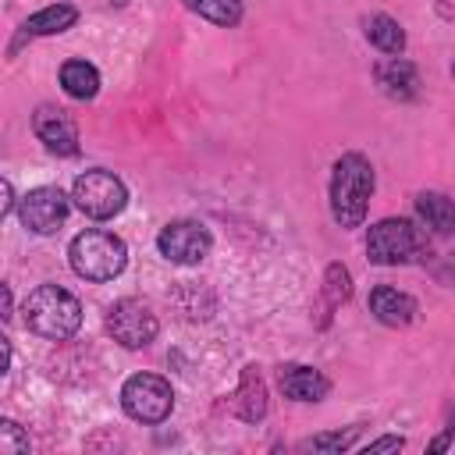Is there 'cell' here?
Returning <instances> with one entry per match:
<instances>
[{
    "instance_id": "cell-13",
    "label": "cell",
    "mask_w": 455,
    "mask_h": 455,
    "mask_svg": "<svg viewBox=\"0 0 455 455\" xmlns=\"http://www.w3.org/2000/svg\"><path fill=\"white\" fill-rule=\"evenodd\" d=\"M245 423H259L267 416V387H263V377L256 373V366H245L242 370V384H238V395H235V405H231Z\"/></svg>"
},
{
    "instance_id": "cell-19",
    "label": "cell",
    "mask_w": 455,
    "mask_h": 455,
    "mask_svg": "<svg viewBox=\"0 0 455 455\" xmlns=\"http://www.w3.org/2000/svg\"><path fill=\"white\" fill-rule=\"evenodd\" d=\"M185 7L203 14L213 25H224V28L242 18V0H185Z\"/></svg>"
},
{
    "instance_id": "cell-6",
    "label": "cell",
    "mask_w": 455,
    "mask_h": 455,
    "mask_svg": "<svg viewBox=\"0 0 455 455\" xmlns=\"http://www.w3.org/2000/svg\"><path fill=\"white\" fill-rule=\"evenodd\" d=\"M121 409L135 423H164L174 409V391L156 373H132L121 387Z\"/></svg>"
},
{
    "instance_id": "cell-23",
    "label": "cell",
    "mask_w": 455,
    "mask_h": 455,
    "mask_svg": "<svg viewBox=\"0 0 455 455\" xmlns=\"http://www.w3.org/2000/svg\"><path fill=\"white\" fill-rule=\"evenodd\" d=\"M402 444H405V441H402V437H395V434H391V437H377V441H370V444H366V455H377V451H398Z\"/></svg>"
},
{
    "instance_id": "cell-20",
    "label": "cell",
    "mask_w": 455,
    "mask_h": 455,
    "mask_svg": "<svg viewBox=\"0 0 455 455\" xmlns=\"http://www.w3.org/2000/svg\"><path fill=\"white\" fill-rule=\"evenodd\" d=\"M348 295H352L348 270H345L341 263H331V267H327V277H323V299H327V309H338Z\"/></svg>"
},
{
    "instance_id": "cell-10",
    "label": "cell",
    "mask_w": 455,
    "mask_h": 455,
    "mask_svg": "<svg viewBox=\"0 0 455 455\" xmlns=\"http://www.w3.org/2000/svg\"><path fill=\"white\" fill-rule=\"evenodd\" d=\"M32 132L57 156H75L78 153V128L60 107H39L36 117H32Z\"/></svg>"
},
{
    "instance_id": "cell-3",
    "label": "cell",
    "mask_w": 455,
    "mask_h": 455,
    "mask_svg": "<svg viewBox=\"0 0 455 455\" xmlns=\"http://www.w3.org/2000/svg\"><path fill=\"white\" fill-rule=\"evenodd\" d=\"M68 259H71V270L85 281H114L128 263V249L114 231L89 228L71 238Z\"/></svg>"
},
{
    "instance_id": "cell-26",
    "label": "cell",
    "mask_w": 455,
    "mask_h": 455,
    "mask_svg": "<svg viewBox=\"0 0 455 455\" xmlns=\"http://www.w3.org/2000/svg\"><path fill=\"white\" fill-rule=\"evenodd\" d=\"M7 366H11V341L0 334V377L7 373Z\"/></svg>"
},
{
    "instance_id": "cell-12",
    "label": "cell",
    "mask_w": 455,
    "mask_h": 455,
    "mask_svg": "<svg viewBox=\"0 0 455 455\" xmlns=\"http://www.w3.org/2000/svg\"><path fill=\"white\" fill-rule=\"evenodd\" d=\"M277 384H281V391H284L288 398H295V402H320V398L331 391V380H327L320 370L299 366V363L281 366Z\"/></svg>"
},
{
    "instance_id": "cell-4",
    "label": "cell",
    "mask_w": 455,
    "mask_h": 455,
    "mask_svg": "<svg viewBox=\"0 0 455 455\" xmlns=\"http://www.w3.org/2000/svg\"><path fill=\"white\" fill-rule=\"evenodd\" d=\"M71 199H75V206H78L85 217H92V220H110V217H117V213L124 210L128 188H124V181H121L117 174H110V171H103V167H92V171H85V174L75 178Z\"/></svg>"
},
{
    "instance_id": "cell-21",
    "label": "cell",
    "mask_w": 455,
    "mask_h": 455,
    "mask_svg": "<svg viewBox=\"0 0 455 455\" xmlns=\"http://www.w3.org/2000/svg\"><path fill=\"white\" fill-rule=\"evenodd\" d=\"M355 437H359V427H348L345 434L341 430L338 434H316V437L302 441V448H313V451H345V448H352Z\"/></svg>"
},
{
    "instance_id": "cell-15",
    "label": "cell",
    "mask_w": 455,
    "mask_h": 455,
    "mask_svg": "<svg viewBox=\"0 0 455 455\" xmlns=\"http://www.w3.org/2000/svg\"><path fill=\"white\" fill-rule=\"evenodd\" d=\"M75 21H78V11L71 4H50L32 18H25L21 36H57V32H68Z\"/></svg>"
},
{
    "instance_id": "cell-24",
    "label": "cell",
    "mask_w": 455,
    "mask_h": 455,
    "mask_svg": "<svg viewBox=\"0 0 455 455\" xmlns=\"http://www.w3.org/2000/svg\"><path fill=\"white\" fill-rule=\"evenodd\" d=\"M11 210H14V188H11L7 178H0V220H4Z\"/></svg>"
},
{
    "instance_id": "cell-2",
    "label": "cell",
    "mask_w": 455,
    "mask_h": 455,
    "mask_svg": "<svg viewBox=\"0 0 455 455\" xmlns=\"http://www.w3.org/2000/svg\"><path fill=\"white\" fill-rule=\"evenodd\" d=\"M21 313H25V327L46 341H68L82 323L78 299L60 284H39L36 291H28Z\"/></svg>"
},
{
    "instance_id": "cell-18",
    "label": "cell",
    "mask_w": 455,
    "mask_h": 455,
    "mask_svg": "<svg viewBox=\"0 0 455 455\" xmlns=\"http://www.w3.org/2000/svg\"><path fill=\"white\" fill-rule=\"evenodd\" d=\"M363 28H366V39H370L380 53H402V50H405V32H402V25H398L395 18H387V14H370V18L363 21Z\"/></svg>"
},
{
    "instance_id": "cell-5",
    "label": "cell",
    "mask_w": 455,
    "mask_h": 455,
    "mask_svg": "<svg viewBox=\"0 0 455 455\" xmlns=\"http://www.w3.org/2000/svg\"><path fill=\"white\" fill-rule=\"evenodd\" d=\"M423 245L427 242H423L419 228H412V220H405V217H384L366 235V256L380 267L409 263L416 252H423Z\"/></svg>"
},
{
    "instance_id": "cell-22",
    "label": "cell",
    "mask_w": 455,
    "mask_h": 455,
    "mask_svg": "<svg viewBox=\"0 0 455 455\" xmlns=\"http://www.w3.org/2000/svg\"><path fill=\"white\" fill-rule=\"evenodd\" d=\"M28 451V434L14 419H0V455H21Z\"/></svg>"
},
{
    "instance_id": "cell-9",
    "label": "cell",
    "mask_w": 455,
    "mask_h": 455,
    "mask_svg": "<svg viewBox=\"0 0 455 455\" xmlns=\"http://www.w3.org/2000/svg\"><path fill=\"white\" fill-rule=\"evenodd\" d=\"M18 217L28 231L36 235H53L64 217H68V196L57 188V185H39V188H28L21 199H18Z\"/></svg>"
},
{
    "instance_id": "cell-8",
    "label": "cell",
    "mask_w": 455,
    "mask_h": 455,
    "mask_svg": "<svg viewBox=\"0 0 455 455\" xmlns=\"http://www.w3.org/2000/svg\"><path fill=\"white\" fill-rule=\"evenodd\" d=\"M210 245H213V238H210V231L199 220H171L156 235L160 256L171 259V263H181V267H192V263L206 259Z\"/></svg>"
},
{
    "instance_id": "cell-11",
    "label": "cell",
    "mask_w": 455,
    "mask_h": 455,
    "mask_svg": "<svg viewBox=\"0 0 455 455\" xmlns=\"http://www.w3.org/2000/svg\"><path fill=\"white\" fill-rule=\"evenodd\" d=\"M370 313L387 327H409L416 320L419 306H416L412 295H405V291H398L391 284H380V288L370 291Z\"/></svg>"
},
{
    "instance_id": "cell-17",
    "label": "cell",
    "mask_w": 455,
    "mask_h": 455,
    "mask_svg": "<svg viewBox=\"0 0 455 455\" xmlns=\"http://www.w3.org/2000/svg\"><path fill=\"white\" fill-rule=\"evenodd\" d=\"M416 213L427 220V228H434L437 235H451L455 228V210H451V199L441 196V192H419L416 196Z\"/></svg>"
},
{
    "instance_id": "cell-14",
    "label": "cell",
    "mask_w": 455,
    "mask_h": 455,
    "mask_svg": "<svg viewBox=\"0 0 455 455\" xmlns=\"http://www.w3.org/2000/svg\"><path fill=\"white\" fill-rule=\"evenodd\" d=\"M377 82H380L384 92L395 96V100H416V96H419V75H416V68H412L409 60H402V57H391L387 64H380V68H377Z\"/></svg>"
},
{
    "instance_id": "cell-25",
    "label": "cell",
    "mask_w": 455,
    "mask_h": 455,
    "mask_svg": "<svg viewBox=\"0 0 455 455\" xmlns=\"http://www.w3.org/2000/svg\"><path fill=\"white\" fill-rule=\"evenodd\" d=\"M11 306H14V299H11V288H7V284H0V323L11 316Z\"/></svg>"
},
{
    "instance_id": "cell-16",
    "label": "cell",
    "mask_w": 455,
    "mask_h": 455,
    "mask_svg": "<svg viewBox=\"0 0 455 455\" xmlns=\"http://www.w3.org/2000/svg\"><path fill=\"white\" fill-rule=\"evenodd\" d=\"M60 85L75 100H92L100 92V71L89 60H68L60 68Z\"/></svg>"
},
{
    "instance_id": "cell-7",
    "label": "cell",
    "mask_w": 455,
    "mask_h": 455,
    "mask_svg": "<svg viewBox=\"0 0 455 455\" xmlns=\"http://www.w3.org/2000/svg\"><path fill=\"white\" fill-rule=\"evenodd\" d=\"M107 331L124 348H146L156 338L160 323H156V316H153V309L146 302H139V299H117L107 309Z\"/></svg>"
},
{
    "instance_id": "cell-1",
    "label": "cell",
    "mask_w": 455,
    "mask_h": 455,
    "mask_svg": "<svg viewBox=\"0 0 455 455\" xmlns=\"http://www.w3.org/2000/svg\"><path fill=\"white\" fill-rule=\"evenodd\" d=\"M373 196V167L363 153H345L331 174V213L341 228H359Z\"/></svg>"
}]
</instances>
